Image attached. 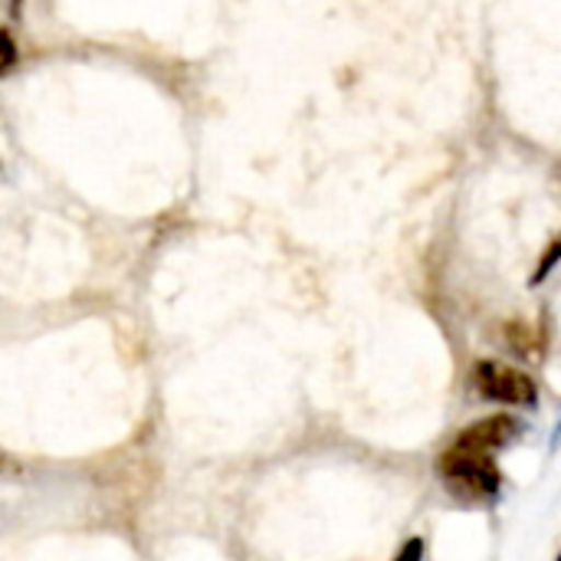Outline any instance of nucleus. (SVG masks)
Wrapping results in <instances>:
<instances>
[{
    "label": "nucleus",
    "instance_id": "1",
    "mask_svg": "<svg viewBox=\"0 0 561 561\" xmlns=\"http://www.w3.org/2000/svg\"><path fill=\"white\" fill-rule=\"evenodd\" d=\"M440 473L450 493L463 500H486L500 490V470L493 457L460 444H450V450L440 457Z\"/></svg>",
    "mask_w": 561,
    "mask_h": 561
},
{
    "label": "nucleus",
    "instance_id": "2",
    "mask_svg": "<svg viewBox=\"0 0 561 561\" xmlns=\"http://www.w3.org/2000/svg\"><path fill=\"white\" fill-rule=\"evenodd\" d=\"M473 385L483 398L500 401V404L526 408V404H536V398H539L536 381L526 371L503 365V362H480L473 368Z\"/></svg>",
    "mask_w": 561,
    "mask_h": 561
},
{
    "label": "nucleus",
    "instance_id": "3",
    "mask_svg": "<svg viewBox=\"0 0 561 561\" xmlns=\"http://www.w3.org/2000/svg\"><path fill=\"white\" fill-rule=\"evenodd\" d=\"M516 434H519V421H513V417H506V414H496V417H486V421L467 427L454 444L493 457V454H496L500 447H506Z\"/></svg>",
    "mask_w": 561,
    "mask_h": 561
},
{
    "label": "nucleus",
    "instance_id": "4",
    "mask_svg": "<svg viewBox=\"0 0 561 561\" xmlns=\"http://www.w3.org/2000/svg\"><path fill=\"white\" fill-rule=\"evenodd\" d=\"M16 62V43L7 30H0V76Z\"/></svg>",
    "mask_w": 561,
    "mask_h": 561
},
{
    "label": "nucleus",
    "instance_id": "5",
    "mask_svg": "<svg viewBox=\"0 0 561 561\" xmlns=\"http://www.w3.org/2000/svg\"><path fill=\"white\" fill-rule=\"evenodd\" d=\"M394 561H424V542H421V539H411V542H404Z\"/></svg>",
    "mask_w": 561,
    "mask_h": 561
},
{
    "label": "nucleus",
    "instance_id": "6",
    "mask_svg": "<svg viewBox=\"0 0 561 561\" xmlns=\"http://www.w3.org/2000/svg\"><path fill=\"white\" fill-rule=\"evenodd\" d=\"M556 256H559V240H552V247L546 250V256H542V266H539V273L533 276V283H542V279H546V273L556 266Z\"/></svg>",
    "mask_w": 561,
    "mask_h": 561
}]
</instances>
